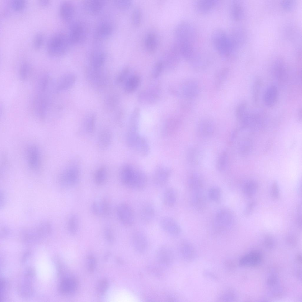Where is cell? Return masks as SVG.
<instances>
[{
	"label": "cell",
	"mask_w": 302,
	"mask_h": 302,
	"mask_svg": "<svg viewBox=\"0 0 302 302\" xmlns=\"http://www.w3.org/2000/svg\"><path fill=\"white\" fill-rule=\"evenodd\" d=\"M174 34V44L181 57L188 60L194 58L198 52L197 32L193 24L187 20L181 21L175 26Z\"/></svg>",
	"instance_id": "1"
},
{
	"label": "cell",
	"mask_w": 302,
	"mask_h": 302,
	"mask_svg": "<svg viewBox=\"0 0 302 302\" xmlns=\"http://www.w3.org/2000/svg\"><path fill=\"white\" fill-rule=\"evenodd\" d=\"M119 176L122 183L132 189L142 190L147 184V178L145 174L129 164H125L121 167Z\"/></svg>",
	"instance_id": "2"
},
{
	"label": "cell",
	"mask_w": 302,
	"mask_h": 302,
	"mask_svg": "<svg viewBox=\"0 0 302 302\" xmlns=\"http://www.w3.org/2000/svg\"><path fill=\"white\" fill-rule=\"evenodd\" d=\"M211 41L216 52L223 58H229L235 54L228 33L223 29H215L212 33Z\"/></svg>",
	"instance_id": "3"
},
{
	"label": "cell",
	"mask_w": 302,
	"mask_h": 302,
	"mask_svg": "<svg viewBox=\"0 0 302 302\" xmlns=\"http://www.w3.org/2000/svg\"><path fill=\"white\" fill-rule=\"evenodd\" d=\"M80 165L78 160L73 159L62 169L58 177L59 185L64 188L73 187L78 182L81 177Z\"/></svg>",
	"instance_id": "4"
},
{
	"label": "cell",
	"mask_w": 302,
	"mask_h": 302,
	"mask_svg": "<svg viewBox=\"0 0 302 302\" xmlns=\"http://www.w3.org/2000/svg\"><path fill=\"white\" fill-rule=\"evenodd\" d=\"M71 44L68 35L63 32H58L53 35L49 39L46 50L50 56L58 57L66 53Z\"/></svg>",
	"instance_id": "5"
},
{
	"label": "cell",
	"mask_w": 302,
	"mask_h": 302,
	"mask_svg": "<svg viewBox=\"0 0 302 302\" xmlns=\"http://www.w3.org/2000/svg\"><path fill=\"white\" fill-rule=\"evenodd\" d=\"M126 142L128 146L139 155L146 156L149 153L150 147L147 142L139 134L137 130L129 129Z\"/></svg>",
	"instance_id": "6"
},
{
	"label": "cell",
	"mask_w": 302,
	"mask_h": 302,
	"mask_svg": "<svg viewBox=\"0 0 302 302\" xmlns=\"http://www.w3.org/2000/svg\"><path fill=\"white\" fill-rule=\"evenodd\" d=\"M52 229L49 223L43 222L35 226L24 230L22 232V237L27 241L36 240L48 236L51 232Z\"/></svg>",
	"instance_id": "7"
},
{
	"label": "cell",
	"mask_w": 302,
	"mask_h": 302,
	"mask_svg": "<svg viewBox=\"0 0 302 302\" xmlns=\"http://www.w3.org/2000/svg\"><path fill=\"white\" fill-rule=\"evenodd\" d=\"M234 217L232 213L226 209H221L216 213L213 220V228L222 232L230 229L233 225Z\"/></svg>",
	"instance_id": "8"
},
{
	"label": "cell",
	"mask_w": 302,
	"mask_h": 302,
	"mask_svg": "<svg viewBox=\"0 0 302 302\" xmlns=\"http://www.w3.org/2000/svg\"><path fill=\"white\" fill-rule=\"evenodd\" d=\"M25 154L28 167L32 171H38L42 164V155L39 147L34 144L29 145L26 148Z\"/></svg>",
	"instance_id": "9"
},
{
	"label": "cell",
	"mask_w": 302,
	"mask_h": 302,
	"mask_svg": "<svg viewBox=\"0 0 302 302\" xmlns=\"http://www.w3.org/2000/svg\"><path fill=\"white\" fill-rule=\"evenodd\" d=\"M116 213L120 222L123 225L129 227L133 225L135 221L134 212L128 203H122L116 207Z\"/></svg>",
	"instance_id": "10"
},
{
	"label": "cell",
	"mask_w": 302,
	"mask_h": 302,
	"mask_svg": "<svg viewBox=\"0 0 302 302\" xmlns=\"http://www.w3.org/2000/svg\"><path fill=\"white\" fill-rule=\"evenodd\" d=\"M87 33L84 24L81 22H77L70 26L68 35L71 44H78L85 40Z\"/></svg>",
	"instance_id": "11"
},
{
	"label": "cell",
	"mask_w": 302,
	"mask_h": 302,
	"mask_svg": "<svg viewBox=\"0 0 302 302\" xmlns=\"http://www.w3.org/2000/svg\"><path fill=\"white\" fill-rule=\"evenodd\" d=\"M47 92H36L34 100V108L37 116L44 118L46 114L48 105Z\"/></svg>",
	"instance_id": "12"
},
{
	"label": "cell",
	"mask_w": 302,
	"mask_h": 302,
	"mask_svg": "<svg viewBox=\"0 0 302 302\" xmlns=\"http://www.w3.org/2000/svg\"><path fill=\"white\" fill-rule=\"evenodd\" d=\"M91 211L94 216L98 217H106L110 214V204L106 199L103 198L93 201L91 204Z\"/></svg>",
	"instance_id": "13"
},
{
	"label": "cell",
	"mask_w": 302,
	"mask_h": 302,
	"mask_svg": "<svg viewBox=\"0 0 302 302\" xmlns=\"http://www.w3.org/2000/svg\"><path fill=\"white\" fill-rule=\"evenodd\" d=\"M161 228L168 234L174 236L179 235L181 229L179 224L173 219L168 216L161 218L160 221Z\"/></svg>",
	"instance_id": "14"
},
{
	"label": "cell",
	"mask_w": 302,
	"mask_h": 302,
	"mask_svg": "<svg viewBox=\"0 0 302 302\" xmlns=\"http://www.w3.org/2000/svg\"><path fill=\"white\" fill-rule=\"evenodd\" d=\"M113 134L109 128L104 127L99 131L97 138L96 145L98 148L101 150L108 149L112 142Z\"/></svg>",
	"instance_id": "15"
},
{
	"label": "cell",
	"mask_w": 302,
	"mask_h": 302,
	"mask_svg": "<svg viewBox=\"0 0 302 302\" xmlns=\"http://www.w3.org/2000/svg\"><path fill=\"white\" fill-rule=\"evenodd\" d=\"M77 282L75 278L68 277L63 278L59 285V290L62 295L69 296L73 294L77 288Z\"/></svg>",
	"instance_id": "16"
},
{
	"label": "cell",
	"mask_w": 302,
	"mask_h": 302,
	"mask_svg": "<svg viewBox=\"0 0 302 302\" xmlns=\"http://www.w3.org/2000/svg\"><path fill=\"white\" fill-rule=\"evenodd\" d=\"M132 240L134 247L137 252L142 253L147 250L148 240L143 232L140 231L135 232L132 234Z\"/></svg>",
	"instance_id": "17"
},
{
	"label": "cell",
	"mask_w": 302,
	"mask_h": 302,
	"mask_svg": "<svg viewBox=\"0 0 302 302\" xmlns=\"http://www.w3.org/2000/svg\"><path fill=\"white\" fill-rule=\"evenodd\" d=\"M171 174V170L167 167L164 166L158 167L153 173L154 183L158 186L165 185L168 180Z\"/></svg>",
	"instance_id": "18"
},
{
	"label": "cell",
	"mask_w": 302,
	"mask_h": 302,
	"mask_svg": "<svg viewBox=\"0 0 302 302\" xmlns=\"http://www.w3.org/2000/svg\"><path fill=\"white\" fill-rule=\"evenodd\" d=\"M218 1L216 0H198L194 4L195 10L201 14H207L216 7Z\"/></svg>",
	"instance_id": "19"
},
{
	"label": "cell",
	"mask_w": 302,
	"mask_h": 302,
	"mask_svg": "<svg viewBox=\"0 0 302 302\" xmlns=\"http://www.w3.org/2000/svg\"><path fill=\"white\" fill-rule=\"evenodd\" d=\"M188 185L191 193L203 192V180L200 175L197 173L190 175L188 180Z\"/></svg>",
	"instance_id": "20"
},
{
	"label": "cell",
	"mask_w": 302,
	"mask_h": 302,
	"mask_svg": "<svg viewBox=\"0 0 302 302\" xmlns=\"http://www.w3.org/2000/svg\"><path fill=\"white\" fill-rule=\"evenodd\" d=\"M164 55V61L167 65L173 66L178 63L181 57L179 51L174 43L165 52Z\"/></svg>",
	"instance_id": "21"
},
{
	"label": "cell",
	"mask_w": 302,
	"mask_h": 302,
	"mask_svg": "<svg viewBox=\"0 0 302 302\" xmlns=\"http://www.w3.org/2000/svg\"><path fill=\"white\" fill-rule=\"evenodd\" d=\"M76 77L73 74L68 73L62 76L58 79L55 86L57 92L66 91L70 88L74 83Z\"/></svg>",
	"instance_id": "22"
},
{
	"label": "cell",
	"mask_w": 302,
	"mask_h": 302,
	"mask_svg": "<svg viewBox=\"0 0 302 302\" xmlns=\"http://www.w3.org/2000/svg\"><path fill=\"white\" fill-rule=\"evenodd\" d=\"M106 1L103 0L85 1L84 6L86 12L89 14L95 15L99 14L104 8Z\"/></svg>",
	"instance_id": "23"
},
{
	"label": "cell",
	"mask_w": 302,
	"mask_h": 302,
	"mask_svg": "<svg viewBox=\"0 0 302 302\" xmlns=\"http://www.w3.org/2000/svg\"><path fill=\"white\" fill-rule=\"evenodd\" d=\"M262 256L257 251H252L247 253L240 260V265L243 266L252 267L257 265L261 262Z\"/></svg>",
	"instance_id": "24"
},
{
	"label": "cell",
	"mask_w": 302,
	"mask_h": 302,
	"mask_svg": "<svg viewBox=\"0 0 302 302\" xmlns=\"http://www.w3.org/2000/svg\"><path fill=\"white\" fill-rule=\"evenodd\" d=\"M244 9L242 4L238 1H232L230 4L229 12L231 19L234 21L239 22L244 16Z\"/></svg>",
	"instance_id": "25"
},
{
	"label": "cell",
	"mask_w": 302,
	"mask_h": 302,
	"mask_svg": "<svg viewBox=\"0 0 302 302\" xmlns=\"http://www.w3.org/2000/svg\"><path fill=\"white\" fill-rule=\"evenodd\" d=\"M60 15L64 21H69L73 18L75 13L73 4L70 2L65 1L62 3L59 8Z\"/></svg>",
	"instance_id": "26"
},
{
	"label": "cell",
	"mask_w": 302,
	"mask_h": 302,
	"mask_svg": "<svg viewBox=\"0 0 302 302\" xmlns=\"http://www.w3.org/2000/svg\"><path fill=\"white\" fill-rule=\"evenodd\" d=\"M158 43V37L153 32H150L146 35L144 40V45L146 50L150 53H153L157 50Z\"/></svg>",
	"instance_id": "27"
},
{
	"label": "cell",
	"mask_w": 302,
	"mask_h": 302,
	"mask_svg": "<svg viewBox=\"0 0 302 302\" xmlns=\"http://www.w3.org/2000/svg\"><path fill=\"white\" fill-rule=\"evenodd\" d=\"M190 202L192 207L198 211L203 209L206 204V199L204 193H191Z\"/></svg>",
	"instance_id": "28"
},
{
	"label": "cell",
	"mask_w": 302,
	"mask_h": 302,
	"mask_svg": "<svg viewBox=\"0 0 302 302\" xmlns=\"http://www.w3.org/2000/svg\"><path fill=\"white\" fill-rule=\"evenodd\" d=\"M157 257L159 262L165 265L171 264L173 260V255L171 250L166 246L160 248L157 252Z\"/></svg>",
	"instance_id": "29"
},
{
	"label": "cell",
	"mask_w": 302,
	"mask_h": 302,
	"mask_svg": "<svg viewBox=\"0 0 302 302\" xmlns=\"http://www.w3.org/2000/svg\"><path fill=\"white\" fill-rule=\"evenodd\" d=\"M155 210L153 206L150 203L144 204L141 208L140 217L141 220L144 223L150 222L154 218Z\"/></svg>",
	"instance_id": "30"
},
{
	"label": "cell",
	"mask_w": 302,
	"mask_h": 302,
	"mask_svg": "<svg viewBox=\"0 0 302 302\" xmlns=\"http://www.w3.org/2000/svg\"><path fill=\"white\" fill-rule=\"evenodd\" d=\"M113 27L111 24L106 22L100 23L96 30V37L99 39H104L109 37L112 33Z\"/></svg>",
	"instance_id": "31"
},
{
	"label": "cell",
	"mask_w": 302,
	"mask_h": 302,
	"mask_svg": "<svg viewBox=\"0 0 302 302\" xmlns=\"http://www.w3.org/2000/svg\"><path fill=\"white\" fill-rule=\"evenodd\" d=\"M108 175L107 167L102 165L99 167L95 171L93 175V180L98 186L103 185L106 181Z\"/></svg>",
	"instance_id": "32"
},
{
	"label": "cell",
	"mask_w": 302,
	"mask_h": 302,
	"mask_svg": "<svg viewBox=\"0 0 302 302\" xmlns=\"http://www.w3.org/2000/svg\"><path fill=\"white\" fill-rule=\"evenodd\" d=\"M95 128V118L94 115H91L87 117L83 124L81 133L87 136L93 135Z\"/></svg>",
	"instance_id": "33"
},
{
	"label": "cell",
	"mask_w": 302,
	"mask_h": 302,
	"mask_svg": "<svg viewBox=\"0 0 302 302\" xmlns=\"http://www.w3.org/2000/svg\"><path fill=\"white\" fill-rule=\"evenodd\" d=\"M278 91L274 86L269 87L266 90L264 96V102L266 105L271 107L275 103L277 98Z\"/></svg>",
	"instance_id": "34"
},
{
	"label": "cell",
	"mask_w": 302,
	"mask_h": 302,
	"mask_svg": "<svg viewBox=\"0 0 302 302\" xmlns=\"http://www.w3.org/2000/svg\"><path fill=\"white\" fill-rule=\"evenodd\" d=\"M177 199L176 192L175 189L170 188L165 191L163 196V201L164 205L169 207H172L176 203Z\"/></svg>",
	"instance_id": "35"
},
{
	"label": "cell",
	"mask_w": 302,
	"mask_h": 302,
	"mask_svg": "<svg viewBox=\"0 0 302 302\" xmlns=\"http://www.w3.org/2000/svg\"><path fill=\"white\" fill-rule=\"evenodd\" d=\"M106 59L104 53L100 51H96L91 54L90 58L91 67L99 69L104 64Z\"/></svg>",
	"instance_id": "36"
},
{
	"label": "cell",
	"mask_w": 302,
	"mask_h": 302,
	"mask_svg": "<svg viewBox=\"0 0 302 302\" xmlns=\"http://www.w3.org/2000/svg\"><path fill=\"white\" fill-rule=\"evenodd\" d=\"M79 226L78 217L75 214L72 215L69 218L67 222V227L68 232L73 235L76 234L78 231Z\"/></svg>",
	"instance_id": "37"
},
{
	"label": "cell",
	"mask_w": 302,
	"mask_h": 302,
	"mask_svg": "<svg viewBox=\"0 0 302 302\" xmlns=\"http://www.w3.org/2000/svg\"><path fill=\"white\" fill-rule=\"evenodd\" d=\"M228 160V154L226 151H224L220 153L216 162V167L219 171L223 172L226 170Z\"/></svg>",
	"instance_id": "38"
},
{
	"label": "cell",
	"mask_w": 302,
	"mask_h": 302,
	"mask_svg": "<svg viewBox=\"0 0 302 302\" xmlns=\"http://www.w3.org/2000/svg\"><path fill=\"white\" fill-rule=\"evenodd\" d=\"M214 127L212 124L209 123H203L199 127L198 133L201 137L207 138L213 135L214 132Z\"/></svg>",
	"instance_id": "39"
},
{
	"label": "cell",
	"mask_w": 302,
	"mask_h": 302,
	"mask_svg": "<svg viewBox=\"0 0 302 302\" xmlns=\"http://www.w3.org/2000/svg\"><path fill=\"white\" fill-rule=\"evenodd\" d=\"M258 188L257 183L253 181L247 182L244 184L243 188L244 194L248 197H252L257 192Z\"/></svg>",
	"instance_id": "40"
},
{
	"label": "cell",
	"mask_w": 302,
	"mask_h": 302,
	"mask_svg": "<svg viewBox=\"0 0 302 302\" xmlns=\"http://www.w3.org/2000/svg\"><path fill=\"white\" fill-rule=\"evenodd\" d=\"M139 83V78L136 76L130 77L127 81L125 85V91L130 92L134 91L138 86Z\"/></svg>",
	"instance_id": "41"
},
{
	"label": "cell",
	"mask_w": 302,
	"mask_h": 302,
	"mask_svg": "<svg viewBox=\"0 0 302 302\" xmlns=\"http://www.w3.org/2000/svg\"><path fill=\"white\" fill-rule=\"evenodd\" d=\"M30 70L29 64L26 61L22 62L19 68V74L20 79L22 81L26 80L28 78Z\"/></svg>",
	"instance_id": "42"
},
{
	"label": "cell",
	"mask_w": 302,
	"mask_h": 302,
	"mask_svg": "<svg viewBox=\"0 0 302 302\" xmlns=\"http://www.w3.org/2000/svg\"><path fill=\"white\" fill-rule=\"evenodd\" d=\"M19 291L21 295L24 297H29L32 292V288L29 281L22 282L19 286Z\"/></svg>",
	"instance_id": "43"
},
{
	"label": "cell",
	"mask_w": 302,
	"mask_h": 302,
	"mask_svg": "<svg viewBox=\"0 0 302 302\" xmlns=\"http://www.w3.org/2000/svg\"><path fill=\"white\" fill-rule=\"evenodd\" d=\"M221 191L217 187L214 186L210 188L208 192L209 198L214 202H218L219 201L221 197Z\"/></svg>",
	"instance_id": "44"
},
{
	"label": "cell",
	"mask_w": 302,
	"mask_h": 302,
	"mask_svg": "<svg viewBox=\"0 0 302 302\" xmlns=\"http://www.w3.org/2000/svg\"><path fill=\"white\" fill-rule=\"evenodd\" d=\"M142 19V13L140 9L138 7L135 8L132 14V22L133 24L135 26L140 24Z\"/></svg>",
	"instance_id": "45"
},
{
	"label": "cell",
	"mask_w": 302,
	"mask_h": 302,
	"mask_svg": "<svg viewBox=\"0 0 302 302\" xmlns=\"http://www.w3.org/2000/svg\"><path fill=\"white\" fill-rule=\"evenodd\" d=\"M27 5V2L24 0H13L11 1V7L14 11L20 12L23 10Z\"/></svg>",
	"instance_id": "46"
},
{
	"label": "cell",
	"mask_w": 302,
	"mask_h": 302,
	"mask_svg": "<svg viewBox=\"0 0 302 302\" xmlns=\"http://www.w3.org/2000/svg\"><path fill=\"white\" fill-rule=\"evenodd\" d=\"M44 41V35L39 32L36 34L35 36L33 42L34 48L36 50L40 48L43 45Z\"/></svg>",
	"instance_id": "47"
},
{
	"label": "cell",
	"mask_w": 302,
	"mask_h": 302,
	"mask_svg": "<svg viewBox=\"0 0 302 302\" xmlns=\"http://www.w3.org/2000/svg\"><path fill=\"white\" fill-rule=\"evenodd\" d=\"M114 3L116 6L121 10H126L129 8L131 5L132 1L129 0H116Z\"/></svg>",
	"instance_id": "48"
},
{
	"label": "cell",
	"mask_w": 302,
	"mask_h": 302,
	"mask_svg": "<svg viewBox=\"0 0 302 302\" xmlns=\"http://www.w3.org/2000/svg\"><path fill=\"white\" fill-rule=\"evenodd\" d=\"M1 301L3 300L6 296L9 288V284L6 280L2 278L1 279Z\"/></svg>",
	"instance_id": "49"
},
{
	"label": "cell",
	"mask_w": 302,
	"mask_h": 302,
	"mask_svg": "<svg viewBox=\"0 0 302 302\" xmlns=\"http://www.w3.org/2000/svg\"><path fill=\"white\" fill-rule=\"evenodd\" d=\"M198 153L196 149L194 148L191 149L188 151V153L187 157L188 160L191 163H196L198 160Z\"/></svg>",
	"instance_id": "50"
},
{
	"label": "cell",
	"mask_w": 302,
	"mask_h": 302,
	"mask_svg": "<svg viewBox=\"0 0 302 302\" xmlns=\"http://www.w3.org/2000/svg\"><path fill=\"white\" fill-rule=\"evenodd\" d=\"M108 285L107 280L103 279L101 280L98 284L97 287V292L99 295H103L106 292Z\"/></svg>",
	"instance_id": "51"
},
{
	"label": "cell",
	"mask_w": 302,
	"mask_h": 302,
	"mask_svg": "<svg viewBox=\"0 0 302 302\" xmlns=\"http://www.w3.org/2000/svg\"><path fill=\"white\" fill-rule=\"evenodd\" d=\"M104 233L106 239L109 242H111L114 240L113 232L111 227L106 226L104 229Z\"/></svg>",
	"instance_id": "52"
},
{
	"label": "cell",
	"mask_w": 302,
	"mask_h": 302,
	"mask_svg": "<svg viewBox=\"0 0 302 302\" xmlns=\"http://www.w3.org/2000/svg\"><path fill=\"white\" fill-rule=\"evenodd\" d=\"M271 195L274 199H278L279 196V191L277 183L274 182L272 184L271 190Z\"/></svg>",
	"instance_id": "53"
},
{
	"label": "cell",
	"mask_w": 302,
	"mask_h": 302,
	"mask_svg": "<svg viewBox=\"0 0 302 302\" xmlns=\"http://www.w3.org/2000/svg\"><path fill=\"white\" fill-rule=\"evenodd\" d=\"M163 62L162 61H158L155 64L153 71V75L155 77H157L162 70L163 66Z\"/></svg>",
	"instance_id": "54"
},
{
	"label": "cell",
	"mask_w": 302,
	"mask_h": 302,
	"mask_svg": "<svg viewBox=\"0 0 302 302\" xmlns=\"http://www.w3.org/2000/svg\"><path fill=\"white\" fill-rule=\"evenodd\" d=\"M256 205V203L255 201H252L247 205L244 211L245 216H249L253 211Z\"/></svg>",
	"instance_id": "55"
},
{
	"label": "cell",
	"mask_w": 302,
	"mask_h": 302,
	"mask_svg": "<svg viewBox=\"0 0 302 302\" xmlns=\"http://www.w3.org/2000/svg\"><path fill=\"white\" fill-rule=\"evenodd\" d=\"M88 266L89 270L91 271H93L96 264V261L95 258L92 256H90L88 259Z\"/></svg>",
	"instance_id": "56"
},
{
	"label": "cell",
	"mask_w": 302,
	"mask_h": 302,
	"mask_svg": "<svg viewBox=\"0 0 302 302\" xmlns=\"http://www.w3.org/2000/svg\"><path fill=\"white\" fill-rule=\"evenodd\" d=\"M128 72V70L127 68H124L122 70L117 78V81L118 82H122L125 78Z\"/></svg>",
	"instance_id": "57"
},
{
	"label": "cell",
	"mask_w": 302,
	"mask_h": 302,
	"mask_svg": "<svg viewBox=\"0 0 302 302\" xmlns=\"http://www.w3.org/2000/svg\"><path fill=\"white\" fill-rule=\"evenodd\" d=\"M49 1L48 0H41L39 1V3L41 6H45L49 4Z\"/></svg>",
	"instance_id": "58"
}]
</instances>
